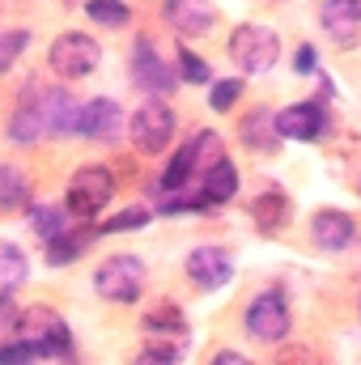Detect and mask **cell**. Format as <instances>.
Here are the masks:
<instances>
[{
	"instance_id": "6da1fadb",
	"label": "cell",
	"mask_w": 361,
	"mask_h": 365,
	"mask_svg": "<svg viewBox=\"0 0 361 365\" xmlns=\"http://www.w3.org/2000/svg\"><path fill=\"white\" fill-rule=\"evenodd\" d=\"M141 331L149 336L141 361H179L183 349H187V314H183L175 302H153L145 314H141Z\"/></svg>"
},
{
	"instance_id": "7a4b0ae2",
	"label": "cell",
	"mask_w": 361,
	"mask_h": 365,
	"mask_svg": "<svg viewBox=\"0 0 361 365\" xmlns=\"http://www.w3.org/2000/svg\"><path fill=\"white\" fill-rule=\"evenodd\" d=\"M13 336L30 340L43 357H73V331H68V323L51 306H26Z\"/></svg>"
},
{
	"instance_id": "3957f363",
	"label": "cell",
	"mask_w": 361,
	"mask_h": 365,
	"mask_svg": "<svg viewBox=\"0 0 361 365\" xmlns=\"http://www.w3.org/2000/svg\"><path fill=\"white\" fill-rule=\"evenodd\" d=\"M111 195H115V175H111L106 166H81V170H73V179H68L64 204H68V212H73L77 221H93V217L111 204Z\"/></svg>"
},
{
	"instance_id": "277c9868",
	"label": "cell",
	"mask_w": 361,
	"mask_h": 365,
	"mask_svg": "<svg viewBox=\"0 0 361 365\" xmlns=\"http://www.w3.org/2000/svg\"><path fill=\"white\" fill-rule=\"evenodd\" d=\"M276 56H280V38H276V30H268V26L247 21V26H238V30L230 34V60H234L247 77L268 73L272 64H276Z\"/></svg>"
},
{
	"instance_id": "5b68a950",
	"label": "cell",
	"mask_w": 361,
	"mask_h": 365,
	"mask_svg": "<svg viewBox=\"0 0 361 365\" xmlns=\"http://www.w3.org/2000/svg\"><path fill=\"white\" fill-rule=\"evenodd\" d=\"M93 289H98V297H106V302L132 306V302L145 293V264H141L136 255H111V259L93 272Z\"/></svg>"
},
{
	"instance_id": "8992f818",
	"label": "cell",
	"mask_w": 361,
	"mask_h": 365,
	"mask_svg": "<svg viewBox=\"0 0 361 365\" xmlns=\"http://www.w3.org/2000/svg\"><path fill=\"white\" fill-rule=\"evenodd\" d=\"M51 68L60 73V77H68V81H77V77H90L93 68L102 64V47L93 43L90 34H81V30H68V34H60L56 43H51Z\"/></svg>"
},
{
	"instance_id": "52a82bcc",
	"label": "cell",
	"mask_w": 361,
	"mask_h": 365,
	"mask_svg": "<svg viewBox=\"0 0 361 365\" xmlns=\"http://www.w3.org/2000/svg\"><path fill=\"white\" fill-rule=\"evenodd\" d=\"M171 136H175V110L162 98L141 102L136 115H132V145L141 153H162L171 145Z\"/></svg>"
},
{
	"instance_id": "ba28073f",
	"label": "cell",
	"mask_w": 361,
	"mask_h": 365,
	"mask_svg": "<svg viewBox=\"0 0 361 365\" xmlns=\"http://www.w3.org/2000/svg\"><path fill=\"white\" fill-rule=\"evenodd\" d=\"M289 323H293V314H289V302H285V293H260L251 306H247V331L255 336V340H264V344H280L285 336H289Z\"/></svg>"
},
{
	"instance_id": "9c48e42d",
	"label": "cell",
	"mask_w": 361,
	"mask_h": 365,
	"mask_svg": "<svg viewBox=\"0 0 361 365\" xmlns=\"http://www.w3.org/2000/svg\"><path fill=\"white\" fill-rule=\"evenodd\" d=\"M332 128V115L323 106V98H310V102H293L276 115V132L289 136V140H323Z\"/></svg>"
},
{
	"instance_id": "30bf717a",
	"label": "cell",
	"mask_w": 361,
	"mask_h": 365,
	"mask_svg": "<svg viewBox=\"0 0 361 365\" xmlns=\"http://www.w3.org/2000/svg\"><path fill=\"white\" fill-rule=\"evenodd\" d=\"M310 242L327 255H340V251L357 247V221L340 208H323L310 217Z\"/></svg>"
},
{
	"instance_id": "8fae6325",
	"label": "cell",
	"mask_w": 361,
	"mask_h": 365,
	"mask_svg": "<svg viewBox=\"0 0 361 365\" xmlns=\"http://www.w3.org/2000/svg\"><path fill=\"white\" fill-rule=\"evenodd\" d=\"M132 81H136L145 93L162 98V93L175 90V81H179V77L162 64V56L153 51V43H149V38H136V47H132Z\"/></svg>"
},
{
	"instance_id": "7c38bea8",
	"label": "cell",
	"mask_w": 361,
	"mask_h": 365,
	"mask_svg": "<svg viewBox=\"0 0 361 365\" xmlns=\"http://www.w3.org/2000/svg\"><path fill=\"white\" fill-rule=\"evenodd\" d=\"M162 17H166V26H171L175 34L200 38V34L213 30L217 9H213V0H166V4H162Z\"/></svg>"
},
{
	"instance_id": "4fadbf2b",
	"label": "cell",
	"mask_w": 361,
	"mask_h": 365,
	"mask_svg": "<svg viewBox=\"0 0 361 365\" xmlns=\"http://www.w3.org/2000/svg\"><path fill=\"white\" fill-rule=\"evenodd\" d=\"M187 276H191L195 289H221V284L234 280V259L221 247H195L187 255Z\"/></svg>"
},
{
	"instance_id": "5bb4252c",
	"label": "cell",
	"mask_w": 361,
	"mask_h": 365,
	"mask_svg": "<svg viewBox=\"0 0 361 365\" xmlns=\"http://www.w3.org/2000/svg\"><path fill=\"white\" fill-rule=\"evenodd\" d=\"M39 106H43V128H47V136H77V115H81V106H77V98L64 90V86L39 90Z\"/></svg>"
},
{
	"instance_id": "9a60e30c",
	"label": "cell",
	"mask_w": 361,
	"mask_h": 365,
	"mask_svg": "<svg viewBox=\"0 0 361 365\" xmlns=\"http://www.w3.org/2000/svg\"><path fill=\"white\" fill-rule=\"evenodd\" d=\"M319 21H323V30L332 34L336 47L361 43V0H323Z\"/></svg>"
},
{
	"instance_id": "2e32d148",
	"label": "cell",
	"mask_w": 361,
	"mask_h": 365,
	"mask_svg": "<svg viewBox=\"0 0 361 365\" xmlns=\"http://www.w3.org/2000/svg\"><path fill=\"white\" fill-rule=\"evenodd\" d=\"M119 123H123L119 102H111V98H90V102L81 106V115H77V136L115 140V136H119Z\"/></svg>"
},
{
	"instance_id": "e0dca14e",
	"label": "cell",
	"mask_w": 361,
	"mask_h": 365,
	"mask_svg": "<svg viewBox=\"0 0 361 365\" xmlns=\"http://www.w3.org/2000/svg\"><path fill=\"white\" fill-rule=\"evenodd\" d=\"M43 106H39V86H26V93L17 98L13 115H9V140L13 145H34L43 136Z\"/></svg>"
},
{
	"instance_id": "ac0fdd59",
	"label": "cell",
	"mask_w": 361,
	"mask_h": 365,
	"mask_svg": "<svg viewBox=\"0 0 361 365\" xmlns=\"http://www.w3.org/2000/svg\"><path fill=\"white\" fill-rule=\"evenodd\" d=\"M289 217H293V204H289V195L280 187H264L251 200V221H255L260 234H280L289 225Z\"/></svg>"
},
{
	"instance_id": "d6986e66",
	"label": "cell",
	"mask_w": 361,
	"mask_h": 365,
	"mask_svg": "<svg viewBox=\"0 0 361 365\" xmlns=\"http://www.w3.org/2000/svg\"><path fill=\"white\" fill-rule=\"evenodd\" d=\"M238 136L247 149L255 153H276L280 149V132H276V115L272 110H251L243 123H238Z\"/></svg>"
},
{
	"instance_id": "ffe728a7",
	"label": "cell",
	"mask_w": 361,
	"mask_h": 365,
	"mask_svg": "<svg viewBox=\"0 0 361 365\" xmlns=\"http://www.w3.org/2000/svg\"><path fill=\"white\" fill-rule=\"evenodd\" d=\"M234 191H238V170H234V162H230V158H221L217 166H208V170H204L200 195H204V204H208V208L225 204Z\"/></svg>"
},
{
	"instance_id": "44dd1931",
	"label": "cell",
	"mask_w": 361,
	"mask_h": 365,
	"mask_svg": "<svg viewBox=\"0 0 361 365\" xmlns=\"http://www.w3.org/2000/svg\"><path fill=\"white\" fill-rule=\"evenodd\" d=\"M93 238H98V230H64V234L47 238V242H43L47 264H73L77 255H86L93 247Z\"/></svg>"
},
{
	"instance_id": "7402d4cb",
	"label": "cell",
	"mask_w": 361,
	"mask_h": 365,
	"mask_svg": "<svg viewBox=\"0 0 361 365\" xmlns=\"http://www.w3.org/2000/svg\"><path fill=\"white\" fill-rule=\"evenodd\" d=\"M195 175H204V166H200V158H195V145L187 140L179 153L171 158V166H166V175H162V191H183L187 182L195 179Z\"/></svg>"
},
{
	"instance_id": "603a6c76",
	"label": "cell",
	"mask_w": 361,
	"mask_h": 365,
	"mask_svg": "<svg viewBox=\"0 0 361 365\" xmlns=\"http://www.w3.org/2000/svg\"><path fill=\"white\" fill-rule=\"evenodd\" d=\"M30 204V179L17 166H0V212H17Z\"/></svg>"
},
{
	"instance_id": "cb8c5ba5",
	"label": "cell",
	"mask_w": 361,
	"mask_h": 365,
	"mask_svg": "<svg viewBox=\"0 0 361 365\" xmlns=\"http://www.w3.org/2000/svg\"><path fill=\"white\" fill-rule=\"evenodd\" d=\"M68 204L60 208V204H34L30 208V221H34V230H39V238L47 242V238H56V234H64L68 230Z\"/></svg>"
},
{
	"instance_id": "d4e9b609",
	"label": "cell",
	"mask_w": 361,
	"mask_h": 365,
	"mask_svg": "<svg viewBox=\"0 0 361 365\" xmlns=\"http://www.w3.org/2000/svg\"><path fill=\"white\" fill-rule=\"evenodd\" d=\"M26 272H30V264H26L21 247L0 242V293H13V289L26 280Z\"/></svg>"
},
{
	"instance_id": "484cf974",
	"label": "cell",
	"mask_w": 361,
	"mask_h": 365,
	"mask_svg": "<svg viewBox=\"0 0 361 365\" xmlns=\"http://www.w3.org/2000/svg\"><path fill=\"white\" fill-rule=\"evenodd\" d=\"M86 13L98 26H128L132 21V9L123 0H86Z\"/></svg>"
},
{
	"instance_id": "4316f807",
	"label": "cell",
	"mask_w": 361,
	"mask_h": 365,
	"mask_svg": "<svg viewBox=\"0 0 361 365\" xmlns=\"http://www.w3.org/2000/svg\"><path fill=\"white\" fill-rule=\"evenodd\" d=\"M30 47V30H0V73H9Z\"/></svg>"
},
{
	"instance_id": "83f0119b",
	"label": "cell",
	"mask_w": 361,
	"mask_h": 365,
	"mask_svg": "<svg viewBox=\"0 0 361 365\" xmlns=\"http://www.w3.org/2000/svg\"><path fill=\"white\" fill-rule=\"evenodd\" d=\"M179 77L187 81V86H213L208 64H204L195 51H187V47H179Z\"/></svg>"
},
{
	"instance_id": "f1b7e54d",
	"label": "cell",
	"mask_w": 361,
	"mask_h": 365,
	"mask_svg": "<svg viewBox=\"0 0 361 365\" xmlns=\"http://www.w3.org/2000/svg\"><path fill=\"white\" fill-rule=\"evenodd\" d=\"M149 208H128V212H119V217H111V221H102L98 225V234H115V230H141V225H149Z\"/></svg>"
},
{
	"instance_id": "f546056e",
	"label": "cell",
	"mask_w": 361,
	"mask_h": 365,
	"mask_svg": "<svg viewBox=\"0 0 361 365\" xmlns=\"http://www.w3.org/2000/svg\"><path fill=\"white\" fill-rule=\"evenodd\" d=\"M243 93V81H213V93H208V106L213 110H230Z\"/></svg>"
},
{
	"instance_id": "4dcf8cb0",
	"label": "cell",
	"mask_w": 361,
	"mask_h": 365,
	"mask_svg": "<svg viewBox=\"0 0 361 365\" xmlns=\"http://www.w3.org/2000/svg\"><path fill=\"white\" fill-rule=\"evenodd\" d=\"M0 361H43V353L30 344V340H13V344H0Z\"/></svg>"
},
{
	"instance_id": "1f68e13d",
	"label": "cell",
	"mask_w": 361,
	"mask_h": 365,
	"mask_svg": "<svg viewBox=\"0 0 361 365\" xmlns=\"http://www.w3.org/2000/svg\"><path fill=\"white\" fill-rule=\"evenodd\" d=\"M21 319V306L13 302V293H0V336H13Z\"/></svg>"
},
{
	"instance_id": "d6a6232c",
	"label": "cell",
	"mask_w": 361,
	"mask_h": 365,
	"mask_svg": "<svg viewBox=\"0 0 361 365\" xmlns=\"http://www.w3.org/2000/svg\"><path fill=\"white\" fill-rule=\"evenodd\" d=\"M293 68H298L302 77H310V73H319V56H315V47H310V43H302V47L293 51Z\"/></svg>"
},
{
	"instance_id": "836d02e7",
	"label": "cell",
	"mask_w": 361,
	"mask_h": 365,
	"mask_svg": "<svg viewBox=\"0 0 361 365\" xmlns=\"http://www.w3.org/2000/svg\"><path fill=\"white\" fill-rule=\"evenodd\" d=\"M213 361H217V365H247V357H243V353H230V349H225V353H217Z\"/></svg>"
},
{
	"instance_id": "e575fe53",
	"label": "cell",
	"mask_w": 361,
	"mask_h": 365,
	"mask_svg": "<svg viewBox=\"0 0 361 365\" xmlns=\"http://www.w3.org/2000/svg\"><path fill=\"white\" fill-rule=\"evenodd\" d=\"M280 361H310V353H302V349H289V353H280Z\"/></svg>"
},
{
	"instance_id": "d590c367",
	"label": "cell",
	"mask_w": 361,
	"mask_h": 365,
	"mask_svg": "<svg viewBox=\"0 0 361 365\" xmlns=\"http://www.w3.org/2000/svg\"><path fill=\"white\" fill-rule=\"evenodd\" d=\"M272 4H276V0H272Z\"/></svg>"
}]
</instances>
